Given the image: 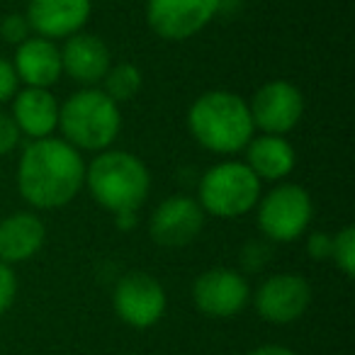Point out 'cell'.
I'll return each instance as SVG.
<instances>
[{"label":"cell","mask_w":355,"mask_h":355,"mask_svg":"<svg viewBox=\"0 0 355 355\" xmlns=\"http://www.w3.org/2000/svg\"><path fill=\"white\" fill-rule=\"evenodd\" d=\"M59 49L64 73L83 88H98L112 66V51L103 42V37L93 35V32L83 30L69 37Z\"/></svg>","instance_id":"cell-14"},{"label":"cell","mask_w":355,"mask_h":355,"mask_svg":"<svg viewBox=\"0 0 355 355\" xmlns=\"http://www.w3.org/2000/svg\"><path fill=\"white\" fill-rule=\"evenodd\" d=\"M22 141V134L17 129L15 119L10 117V112H3L0 110V158L12 153Z\"/></svg>","instance_id":"cell-22"},{"label":"cell","mask_w":355,"mask_h":355,"mask_svg":"<svg viewBox=\"0 0 355 355\" xmlns=\"http://www.w3.org/2000/svg\"><path fill=\"white\" fill-rule=\"evenodd\" d=\"M205 217L195 198L171 195L148 217V236L161 248H183L202 234Z\"/></svg>","instance_id":"cell-12"},{"label":"cell","mask_w":355,"mask_h":355,"mask_svg":"<svg viewBox=\"0 0 355 355\" xmlns=\"http://www.w3.org/2000/svg\"><path fill=\"white\" fill-rule=\"evenodd\" d=\"M193 302L205 316L232 319L251 302V285L234 268H209L193 282Z\"/></svg>","instance_id":"cell-11"},{"label":"cell","mask_w":355,"mask_h":355,"mask_svg":"<svg viewBox=\"0 0 355 355\" xmlns=\"http://www.w3.org/2000/svg\"><path fill=\"white\" fill-rule=\"evenodd\" d=\"M251 300L263 321L287 326L306 314L311 304V285L297 272H275L258 285Z\"/></svg>","instance_id":"cell-10"},{"label":"cell","mask_w":355,"mask_h":355,"mask_svg":"<svg viewBox=\"0 0 355 355\" xmlns=\"http://www.w3.org/2000/svg\"><path fill=\"white\" fill-rule=\"evenodd\" d=\"M246 166L256 173L258 180L282 183L297 166V151L285 137L275 134H258L246 144Z\"/></svg>","instance_id":"cell-18"},{"label":"cell","mask_w":355,"mask_h":355,"mask_svg":"<svg viewBox=\"0 0 355 355\" xmlns=\"http://www.w3.org/2000/svg\"><path fill=\"white\" fill-rule=\"evenodd\" d=\"M46 224L37 212H12L0 219V263L17 266L44 248Z\"/></svg>","instance_id":"cell-16"},{"label":"cell","mask_w":355,"mask_h":355,"mask_svg":"<svg viewBox=\"0 0 355 355\" xmlns=\"http://www.w3.org/2000/svg\"><path fill=\"white\" fill-rule=\"evenodd\" d=\"M114 224H117L119 232H134L139 224L137 212H122V214H114Z\"/></svg>","instance_id":"cell-28"},{"label":"cell","mask_w":355,"mask_h":355,"mask_svg":"<svg viewBox=\"0 0 355 355\" xmlns=\"http://www.w3.org/2000/svg\"><path fill=\"white\" fill-rule=\"evenodd\" d=\"M17 90H20V78L12 69V61L0 56V105L10 103L17 95Z\"/></svg>","instance_id":"cell-25"},{"label":"cell","mask_w":355,"mask_h":355,"mask_svg":"<svg viewBox=\"0 0 355 355\" xmlns=\"http://www.w3.org/2000/svg\"><path fill=\"white\" fill-rule=\"evenodd\" d=\"M263 195L256 173L236 158L214 163L198 183V202L205 214L219 219H239L253 212Z\"/></svg>","instance_id":"cell-5"},{"label":"cell","mask_w":355,"mask_h":355,"mask_svg":"<svg viewBox=\"0 0 355 355\" xmlns=\"http://www.w3.org/2000/svg\"><path fill=\"white\" fill-rule=\"evenodd\" d=\"M90 198L112 214L137 212L151 193V173L132 151L105 148L85 163V185Z\"/></svg>","instance_id":"cell-3"},{"label":"cell","mask_w":355,"mask_h":355,"mask_svg":"<svg viewBox=\"0 0 355 355\" xmlns=\"http://www.w3.org/2000/svg\"><path fill=\"white\" fill-rule=\"evenodd\" d=\"M331 243H334V234L314 232L306 239V253L311 261H329L331 258Z\"/></svg>","instance_id":"cell-26"},{"label":"cell","mask_w":355,"mask_h":355,"mask_svg":"<svg viewBox=\"0 0 355 355\" xmlns=\"http://www.w3.org/2000/svg\"><path fill=\"white\" fill-rule=\"evenodd\" d=\"M168 295L161 280L144 270L124 272L112 290V309L122 324L132 329H151L163 319Z\"/></svg>","instance_id":"cell-7"},{"label":"cell","mask_w":355,"mask_h":355,"mask_svg":"<svg viewBox=\"0 0 355 355\" xmlns=\"http://www.w3.org/2000/svg\"><path fill=\"white\" fill-rule=\"evenodd\" d=\"M32 37L30 22L22 12H10L0 20V40L8 42V44H22V42Z\"/></svg>","instance_id":"cell-21"},{"label":"cell","mask_w":355,"mask_h":355,"mask_svg":"<svg viewBox=\"0 0 355 355\" xmlns=\"http://www.w3.org/2000/svg\"><path fill=\"white\" fill-rule=\"evenodd\" d=\"M188 132L205 151L236 156L256 137L248 103L232 90H207L188 110Z\"/></svg>","instance_id":"cell-2"},{"label":"cell","mask_w":355,"mask_h":355,"mask_svg":"<svg viewBox=\"0 0 355 355\" xmlns=\"http://www.w3.org/2000/svg\"><path fill=\"white\" fill-rule=\"evenodd\" d=\"M59 132L76 151L100 153L122 134V112L100 88H80L59 107Z\"/></svg>","instance_id":"cell-4"},{"label":"cell","mask_w":355,"mask_h":355,"mask_svg":"<svg viewBox=\"0 0 355 355\" xmlns=\"http://www.w3.org/2000/svg\"><path fill=\"white\" fill-rule=\"evenodd\" d=\"M12 69H15L20 83H25V88L49 90L64 76L59 44L44 40V37H27L22 44L15 46Z\"/></svg>","instance_id":"cell-15"},{"label":"cell","mask_w":355,"mask_h":355,"mask_svg":"<svg viewBox=\"0 0 355 355\" xmlns=\"http://www.w3.org/2000/svg\"><path fill=\"white\" fill-rule=\"evenodd\" d=\"M331 261L336 263L345 277L355 275V227L345 224L340 232L334 234V243H331Z\"/></svg>","instance_id":"cell-20"},{"label":"cell","mask_w":355,"mask_h":355,"mask_svg":"<svg viewBox=\"0 0 355 355\" xmlns=\"http://www.w3.org/2000/svg\"><path fill=\"white\" fill-rule=\"evenodd\" d=\"M258 229L275 243H292L309 229L314 219V202L306 188L297 183H277L261 195L256 205Z\"/></svg>","instance_id":"cell-6"},{"label":"cell","mask_w":355,"mask_h":355,"mask_svg":"<svg viewBox=\"0 0 355 355\" xmlns=\"http://www.w3.org/2000/svg\"><path fill=\"white\" fill-rule=\"evenodd\" d=\"M17 193L40 212H54L71 205L85 185L83 153L61 137L30 141L17 161Z\"/></svg>","instance_id":"cell-1"},{"label":"cell","mask_w":355,"mask_h":355,"mask_svg":"<svg viewBox=\"0 0 355 355\" xmlns=\"http://www.w3.org/2000/svg\"><path fill=\"white\" fill-rule=\"evenodd\" d=\"M248 355H297V353L292 348H287V345L268 343V345H258V348H253Z\"/></svg>","instance_id":"cell-27"},{"label":"cell","mask_w":355,"mask_h":355,"mask_svg":"<svg viewBox=\"0 0 355 355\" xmlns=\"http://www.w3.org/2000/svg\"><path fill=\"white\" fill-rule=\"evenodd\" d=\"M144 85V76L141 71L137 69L134 64H114L110 66V71L105 73L103 78V93L107 95L110 100H114L117 105L122 103H129V100H134L139 95V90H141Z\"/></svg>","instance_id":"cell-19"},{"label":"cell","mask_w":355,"mask_h":355,"mask_svg":"<svg viewBox=\"0 0 355 355\" xmlns=\"http://www.w3.org/2000/svg\"><path fill=\"white\" fill-rule=\"evenodd\" d=\"M17 297V275L12 270V266L0 263V316L10 311V306L15 304Z\"/></svg>","instance_id":"cell-23"},{"label":"cell","mask_w":355,"mask_h":355,"mask_svg":"<svg viewBox=\"0 0 355 355\" xmlns=\"http://www.w3.org/2000/svg\"><path fill=\"white\" fill-rule=\"evenodd\" d=\"M270 261V248L261 241H251L243 246L241 251V266L246 268V272H258L268 266Z\"/></svg>","instance_id":"cell-24"},{"label":"cell","mask_w":355,"mask_h":355,"mask_svg":"<svg viewBox=\"0 0 355 355\" xmlns=\"http://www.w3.org/2000/svg\"><path fill=\"white\" fill-rule=\"evenodd\" d=\"M222 12V0H146L148 30L163 42H188Z\"/></svg>","instance_id":"cell-8"},{"label":"cell","mask_w":355,"mask_h":355,"mask_svg":"<svg viewBox=\"0 0 355 355\" xmlns=\"http://www.w3.org/2000/svg\"><path fill=\"white\" fill-rule=\"evenodd\" d=\"M248 112L256 132L285 137L302 122L304 95L290 80H268L248 100Z\"/></svg>","instance_id":"cell-9"},{"label":"cell","mask_w":355,"mask_h":355,"mask_svg":"<svg viewBox=\"0 0 355 355\" xmlns=\"http://www.w3.org/2000/svg\"><path fill=\"white\" fill-rule=\"evenodd\" d=\"M90 12V0H27L25 17L35 37L64 42L85 30Z\"/></svg>","instance_id":"cell-13"},{"label":"cell","mask_w":355,"mask_h":355,"mask_svg":"<svg viewBox=\"0 0 355 355\" xmlns=\"http://www.w3.org/2000/svg\"><path fill=\"white\" fill-rule=\"evenodd\" d=\"M10 103H12L10 117L15 119L22 137H27L30 141L54 137V132L59 129L61 103L54 98L51 90L20 88Z\"/></svg>","instance_id":"cell-17"}]
</instances>
